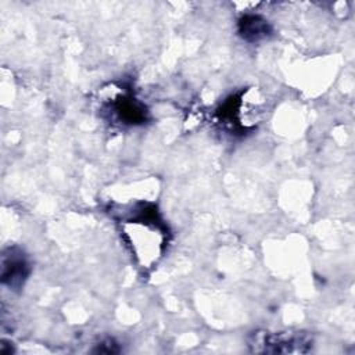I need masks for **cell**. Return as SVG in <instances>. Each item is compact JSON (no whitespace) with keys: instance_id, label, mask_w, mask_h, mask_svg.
<instances>
[{"instance_id":"1","label":"cell","mask_w":355,"mask_h":355,"mask_svg":"<svg viewBox=\"0 0 355 355\" xmlns=\"http://www.w3.org/2000/svg\"><path fill=\"white\" fill-rule=\"evenodd\" d=\"M312 337L305 331H257L248 347L258 354H302L312 348Z\"/></svg>"},{"instance_id":"2","label":"cell","mask_w":355,"mask_h":355,"mask_svg":"<svg viewBox=\"0 0 355 355\" xmlns=\"http://www.w3.org/2000/svg\"><path fill=\"white\" fill-rule=\"evenodd\" d=\"M31 273V265L19 248H8L1 257V283L11 290H19Z\"/></svg>"},{"instance_id":"3","label":"cell","mask_w":355,"mask_h":355,"mask_svg":"<svg viewBox=\"0 0 355 355\" xmlns=\"http://www.w3.org/2000/svg\"><path fill=\"white\" fill-rule=\"evenodd\" d=\"M114 114L116 115L118 121L129 125H143L148 119V111L137 98L133 96H121L112 103Z\"/></svg>"},{"instance_id":"4","label":"cell","mask_w":355,"mask_h":355,"mask_svg":"<svg viewBox=\"0 0 355 355\" xmlns=\"http://www.w3.org/2000/svg\"><path fill=\"white\" fill-rule=\"evenodd\" d=\"M237 32L241 39L250 43L261 42L272 35L270 24L258 14H244L237 24Z\"/></svg>"},{"instance_id":"5","label":"cell","mask_w":355,"mask_h":355,"mask_svg":"<svg viewBox=\"0 0 355 355\" xmlns=\"http://www.w3.org/2000/svg\"><path fill=\"white\" fill-rule=\"evenodd\" d=\"M94 354H116L119 352L118 344L112 338H107L97 344V347L93 349Z\"/></svg>"},{"instance_id":"6","label":"cell","mask_w":355,"mask_h":355,"mask_svg":"<svg viewBox=\"0 0 355 355\" xmlns=\"http://www.w3.org/2000/svg\"><path fill=\"white\" fill-rule=\"evenodd\" d=\"M14 352V348L10 343H7L6 340L1 341L0 344V355H11Z\"/></svg>"}]
</instances>
